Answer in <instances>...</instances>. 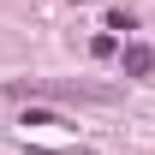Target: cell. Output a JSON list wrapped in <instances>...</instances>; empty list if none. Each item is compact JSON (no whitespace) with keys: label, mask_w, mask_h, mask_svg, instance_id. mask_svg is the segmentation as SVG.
I'll use <instances>...</instances> for the list:
<instances>
[{"label":"cell","mask_w":155,"mask_h":155,"mask_svg":"<svg viewBox=\"0 0 155 155\" xmlns=\"http://www.w3.org/2000/svg\"><path fill=\"white\" fill-rule=\"evenodd\" d=\"M119 66H125V78H149V72H155V48H143V42H125Z\"/></svg>","instance_id":"cell-1"}]
</instances>
